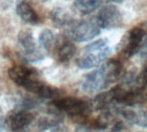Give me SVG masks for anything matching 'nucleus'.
Instances as JSON below:
<instances>
[{"label": "nucleus", "mask_w": 147, "mask_h": 132, "mask_svg": "<svg viewBox=\"0 0 147 132\" xmlns=\"http://www.w3.org/2000/svg\"><path fill=\"white\" fill-rule=\"evenodd\" d=\"M122 71L119 61L111 60L101 68L88 74L82 81V88L87 93L101 92L115 83Z\"/></svg>", "instance_id": "nucleus-1"}, {"label": "nucleus", "mask_w": 147, "mask_h": 132, "mask_svg": "<svg viewBox=\"0 0 147 132\" xmlns=\"http://www.w3.org/2000/svg\"><path fill=\"white\" fill-rule=\"evenodd\" d=\"M110 52V47L106 40H97L83 49L82 54L76 60V65L82 69L99 67L107 59Z\"/></svg>", "instance_id": "nucleus-2"}, {"label": "nucleus", "mask_w": 147, "mask_h": 132, "mask_svg": "<svg viewBox=\"0 0 147 132\" xmlns=\"http://www.w3.org/2000/svg\"><path fill=\"white\" fill-rule=\"evenodd\" d=\"M52 105L60 111L66 113L74 119L82 120L83 123L93 111L91 103L74 97H67L55 100Z\"/></svg>", "instance_id": "nucleus-3"}, {"label": "nucleus", "mask_w": 147, "mask_h": 132, "mask_svg": "<svg viewBox=\"0 0 147 132\" xmlns=\"http://www.w3.org/2000/svg\"><path fill=\"white\" fill-rule=\"evenodd\" d=\"M68 27L69 28L67 30V36L77 42L93 40L100 32V27L96 19L74 22Z\"/></svg>", "instance_id": "nucleus-4"}, {"label": "nucleus", "mask_w": 147, "mask_h": 132, "mask_svg": "<svg viewBox=\"0 0 147 132\" xmlns=\"http://www.w3.org/2000/svg\"><path fill=\"white\" fill-rule=\"evenodd\" d=\"M145 38L146 33L143 29L138 27L131 29L127 32L120 43L121 53L126 58H130L136 54H138Z\"/></svg>", "instance_id": "nucleus-5"}, {"label": "nucleus", "mask_w": 147, "mask_h": 132, "mask_svg": "<svg viewBox=\"0 0 147 132\" xmlns=\"http://www.w3.org/2000/svg\"><path fill=\"white\" fill-rule=\"evenodd\" d=\"M18 40L23 49V56L27 61L36 62L43 60L44 55L37 48L35 38L30 30H21L18 33Z\"/></svg>", "instance_id": "nucleus-6"}, {"label": "nucleus", "mask_w": 147, "mask_h": 132, "mask_svg": "<svg viewBox=\"0 0 147 132\" xmlns=\"http://www.w3.org/2000/svg\"><path fill=\"white\" fill-rule=\"evenodd\" d=\"M96 21L100 29H112L122 25L123 16L115 5H106L99 11Z\"/></svg>", "instance_id": "nucleus-7"}, {"label": "nucleus", "mask_w": 147, "mask_h": 132, "mask_svg": "<svg viewBox=\"0 0 147 132\" xmlns=\"http://www.w3.org/2000/svg\"><path fill=\"white\" fill-rule=\"evenodd\" d=\"M35 119V115L23 109H15L7 118V124L11 132H28L29 127Z\"/></svg>", "instance_id": "nucleus-8"}, {"label": "nucleus", "mask_w": 147, "mask_h": 132, "mask_svg": "<svg viewBox=\"0 0 147 132\" xmlns=\"http://www.w3.org/2000/svg\"><path fill=\"white\" fill-rule=\"evenodd\" d=\"M10 79L18 86H24V85L31 78L37 76V72L34 68L18 65L11 68L8 71Z\"/></svg>", "instance_id": "nucleus-9"}, {"label": "nucleus", "mask_w": 147, "mask_h": 132, "mask_svg": "<svg viewBox=\"0 0 147 132\" xmlns=\"http://www.w3.org/2000/svg\"><path fill=\"white\" fill-rule=\"evenodd\" d=\"M16 11L20 18L27 23L36 24L40 21L36 11L26 0H21L18 3Z\"/></svg>", "instance_id": "nucleus-10"}, {"label": "nucleus", "mask_w": 147, "mask_h": 132, "mask_svg": "<svg viewBox=\"0 0 147 132\" xmlns=\"http://www.w3.org/2000/svg\"><path fill=\"white\" fill-rule=\"evenodd\" d=\"M118 112L122 115L127 122L140 127H147V110L135 111L132 109L121 108L118 110Z\"/></svg>", "instance_id": "nucleus-11"}, {"label": "nucleus", "mask_w": 147, "mask_h": 132, "mask_svg": "<svg viewBox=\"0 0 147 132\" xmlns=\"http://www.w3.org/2000/svg\"><path fill=\"white\" fill-rule=\"evenodd\" d=\"M108 0H76L73 5L74 11L81 16H87L96 11Z\"/></svg>", "instance_id": "nucleus-12"}, {"label": "nucleus", "mask_w": 147, "mask_h": 132, "mask_svg": "<svg viewBox=\"0 0 147 132\" xmlns=\"http://www.w3.org/2000/svg\"><path fill=\"white\" fill-rule=\"evenodd\" d=\"M56 53V57L60 62H67L70 60L76 53V48L75 44L69 41H61L56 42V46L55 48Z\"/></svg>", "instance_id": "nucleus-13"}, {"label": "nucleus", "mask_w": 147, "mask_h": 132, "mask_svg": "<svg viewBox=\"0 0 147 132\" xmlns=\"http://www.w3.org/2000/svg\"><path fill=\"white\" fill-rule=\"evenodd\" d=\"M115 102L114 94L113 89L97 95L94 100L91 102V105L94 111H106L110 109V107Z\"/></svg>", "instance_id": "nucleus-14"}, {"label": "nucleus", "mask_w": 147, "mask_h": 132, "mask_svg": "<svg viewBox=\"0 0 147 132\" xmlns=\"http://www.w3.org/2000/svg\"><path fill=\"white\" fill-rule=\"evenodd\" d=\"M57 39L50 29H43L39 36V43L41 47L48 52L55 50Z\"/></svg>", "instance_id": "nucleus-15"}, {"label": "nucleus", "mask_w": 147, "mask_h": 132, "mask_svg": "<svg viewBox=\"0 0 147 132\" xmlns=\"http://www.w3.org/2000/svg\"><path fill=\"white\" fill-rule=\"evenodd\" d=\"M51 19L55 24L59 26H69L74 23L70 15L61 8H56L51 12Z\"/></svg>", "instance_id": "nucleus-16"}, {"label": "nucleus", "mask_w": 147, "mask_h": 132, "mask_svg": "<svg viewBox=\"0 0 147 132\" xmlns=\"http://www.w3.org/2000/svg\"><path fill=\"white\" fill-rule=\"evenodd\" d=\"M127 128V123L124 121H115L112 126V129H111V132H120L122 130H125V129Z\"/></svg>", "instance_id": "nucleus-17"}, {"label": "nucleus", "mask_w": 147, "mask_h": 132, "mask_svg": "<svg viewBox=\"0 0 147 132\" xmlns=\"http://www.w3.org/2000/svg\"><path fill=\"white\" fill-rule=\"evenodd\" d=\"M75 132H99V131H97V130L92 129L91 127L88 126L87 124L83 123V124H81V125L77 126Z\"/></svg>", "instance_id": "nucleus-18"}, {"label": "nucleus", "mask_w": 147, "mask_h": 132, "mask_svg": "<svg viewBox=\"0 0 147 132\" xmlns=\"http://www.w3.org/2000/svg\"><path fill=\"white\" fill-rule=\"evenodd\" d=\"M138 54H139V55H140V57L142 59L147 60V36H146V38H145V40H144V42Z\"/></svg>", "instance_id": "nucleus-19"}, {"label": "nucleus", "mask_w": 147, "mask_h": 132, "mask_svg": "<svg viewBox=\"0 0 147 132\" xmlns=\"http://www.w3.org/2000/svg\"><path fill=\"white\" fill-rule=\"evenodd\" d=\"M49 132H69V129L67 126L59 124V125L54 127L53 129H51Z\"/></svg>", "instance_id": "nucleus-20"}, {"label": "nucleus", "mask_w": 147, "mask_h": 132, "mask_svg": "<svg viewBox=\"0 0 147 132\" xmlns=\"http://www.w3.org/2000/svg\"><path fill=\"white\" fill-rule=\"evenodd\" d=\"M5 120L4 117V113L3 111L0 107V132H3L5 129Z\"/></svg>", "instance_id": "nucleus-21"}, {"label": "nucleus", "mask_w": 147, "mask_h": 132, "mask_svg": "<svg viewBox=\"0 0 147 132\" xmlns=\"http://www.w3.org/2000/svg\"><path fill=\"white\" fill-rule=\"evenodd\" d=\"M140 76L142 77V79L145 81V83L147 82V60L145 62V65L144 67V69L142 71V73L140 74Z\"/></svg>", "instance_id": "nucleus-22"}, {"label": "nucleus", "mask_w": 147, "mask_h": 132, "mask_svg": "<svg viewBox=\"0 0 147 132\" xmlns=\"http://www.w3.org/2000/svg\"><path fill=\"white\" fill-rule=\"evenodd\" d=\"M124 1V0H108V2H113V3H122Z\"/></svg>", "instance_id": "nucleus-23"}, {"label": "nucleus", "mask_w": 147, "mask_h": 132, "mask_svg": "<svg viewBox=\"0 0 147 132\" xmlns=\"http://www.w3.org/2000/svg\"><path fill=\"white\" fill-rule=\"evenodd\" d=\"M145 96L147 98V82H146V86H145Z\"/></svg>", "instance_id": "nucleus-24"}]
</instances>
